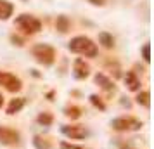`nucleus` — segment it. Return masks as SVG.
I'll return each instance as SVG.
<instances>
[{
  "label": "nucleus",
  "instance_id": "nucleus-1",
  "mask_svg": "<svg viewBox=\"0 0 154 149\" xmlns=\"http://www.w3.org/2000/svg\"><path fill=\"white\" fill-rule=\"evenodd\" d=\"M69 50L75 54L85 57H95L97 56V45L92 42L88 36H75L69 42Z\"/></svg>",
  "mask_w": 154,
  "mask_h": 149
},
{
  "label": "nucleus",
  "instance_id": "nucleus-2",
  "mask_svg": "<svg viewBox=\"0 0 154 149\" xmlns=\"http://www.w3.org/2000/svg\"><path fill=\"white\" fill-rule=\"evenodd\" d=\"M16 26L26 35H35L42 29V23L31 14H21L16 17Z\"/></svg>",
  "mask_w": 154,
  "mask_h": 149
},
{
  "label": "nucleus",
  "instance_id": "nucleus-3",
  "mask_svg": "<svg viewBox=\"0 0 154 149\" xmlns=\"http://www.w3.org/2000/svg\"><path fill=\"white\" fill-rule=\"evenodd\" d=\"M31 54L43 66H50V64L56 61V50H54V47H50L47 43H38V45H35L31 49Z\"/></svg>",
  "mask_w": 154,
  "mask_h": 149
},
{
  "label": "nucleus",
  "instance_id": "nucleus-4",
  "mask_svg": "<svg viewBox=\"0 0 154 149\" xmlns=\"http://www.w3.org/2000/svg\"><path fill=\"white\" fill-rule=\"evenodd\" d=\"M112 128L118 130V132H128V130H139L142 127L137 118H132V116H121V118H116L112 120Z\"/></svg>",
  "mask_w": 154,
  "mask_h": 149
},
{
  "label": "nucleus",
  "instance_id": "nucleus-5",
  "mask_svg": "<svg viewBox=\"0 0 154 149\" xmlns=\"http://www.w3.org/2000/svg\"><path fill=\"white\" fill-rule=\"evenodd\" d=\"M0 85L4 87L5 90H9V92H19L23 83L16 75L7 73V71H0Z\"/></svg>",
  "mask_w": 154,
  "mask_h": 149
},
{
  "label": "nucleus",
  "instance_id": "nucleus-6",
  "mask_svg": "<svg viewBox=\"0 0 154 149\" xmlns=\"http://www.w3.org/2000/svg\"><path fill=\"white\" fill-rule=\"evenodd\" d=\"M0 142L5 146H14L19 142V134L9 127H0Z\"/></svg>",
  "mask_w": 154,
  "mask_h": 149
},
{
  "label": "nucleus",
  "instance_id": "nucleus-7",
  "mask_svg": "<svg viewBox=\"0 0 154 149\" xmlns=\"http://www.w3.org/2000/svg\"><path fill=\"white\" fill-rule=\"evenodd\" d=\"M63 134L71 137V139H85L88 135V130L82 125H75V127H63Z\"/></svg>",
  "mask_w": 154,
  "mask_h": 149
},
{
  "label": "nucleus",
  "instance_id": "nucleus-8",
  "mask_svg": "<svg viewBox=\"0 0 154 149\" xmlns=\"http://www.w3.org/2000/svg\"><path fill=\"white\" fill-rule=\"evenodd\" d=\"M73 71H75V76L78 80H83L90 75V66L85 63L83 59H76L75 64H73Z\"/></svg>",
  "mask_w": 154,
  "mask_h": 149
},
{
  "label": "nucleus",
  "instance_id": "nucleus-9",
  "mask_svg": "<svg viewBox=\"0 0 154 149\" xmlns=\"http://www.w3.org/2000/svg\"><path fill=\"white\" fill-rule=\"evenodd\" d=\"M95 83L100 85V88H104L106 92H114V83L106 75H102V73H97L95 75Z\"/></svg>",
  "mask_w": 154,
  "mask_h": 149
},
{
  "label": "nucleus",
  "instance_id": "nucleus-10",
  "mask_svg": "<svg viewBox=\"0 0 154 149\" xmlns=\"http://www.w3.org/2000/svg\"><path fill=\"white\" fill-rule=\"evenodd\" d=\"M12 12H14V5L9 0H0V19L2 21L9 19L12 16Z\"/></svg>",
  "mask_w": 154,
  "mask_h": 149
},
{
  "label": "nucleus",
  "instance_id": "nucleus-11",
  "mask_svg": "<svg viewBox=\"0 0 154 149\" xmlns=\"http://www.w3.org/2000/svg\"><path fill=\"white\" fill-rule=\"evenodd\" d=\"M125 83H126V87H128L130 90H139L140 80L137 78V75H135L133 71H126V75H125Z\"/></svg>",
  "mask_w": 154,
  "mask_h": 149
},
{
  "label": "nucleus",
  "instance_id": "nucleus-12",
  "mask_svg": "<svg viewBox=\"0 0 154 149\" xmlns=\"http://www.w3.org/2000/svg\"><path fill=\"white\" fill-rule=\"evenodd\" d=\"M24 97H19V99H12L11 102H9L7 106V114H16L17 111H21V107L24 106Z\"/></svg>",
  "mask_w": 154,
  "mask_h": 149
},
{
  "label": "nucleus",
  "instance_id": "nucleus-13",
  "mask_svg": "<svg viewBox=\"0 0 154 149\" xmlns=\"http://www.w3.org/2000/svg\"><path fill=\"white\" fill-rule=\"evenodd\" d=\"M99 42L102 43L106 49H112V47H114V38H112V35H109L107 31H100V33H99Z\"/></svg>",
  "mask_w": 154,
  "mask_h": 149
},
{
  "label": "nucleus",
  "instance_id": "nucleus-14",
  "mask_svg": "<svg viewBox=\"0 0 154 149\" xmlns=\"http://www.w3.org/2000/svg\"><path fill=\"white\" fill-rule=\"evenodd\" d=\"M56 28L61 31V33H66L68 29H69V19L66 17V16H59L56 21Z\"/></svg>",
  "mask_w": 154,
  "mask_h": 149
},
{
  "label": "nucleus",
  "instance_id": "nucleus-15",
  "mask_svg": "<svg viewBox=\"0 0 154 149\" xmlns=\"http://www.w3.org/2000/svg\"><path fill=\"white\" fill-rule=\"evenodd\" d=\"M80 114H82V109L78 106H71V107H66V116H69L73 120H76L80 118Z\"/></svg>",
  "mask_w": 154,
  "mask_h": 149
},
{
  "label": "nucleus",
  "instance_id": "nucleus-16",
  "mask_svg": "<svg viewBox=\"0 0 154 149\" xmlns=\"http://www.w3.org/2000/svg\"><path fill=\"white\" fill-rule=\"evenodd\" d=\"M52 120H54V118H52V114L50 113H40L38 114V123H42V125H45V127L50 125Z\"/></svg>",
  "mask_w": 154,
  "mask_h": 149
},
{
  "label": "nucleus",
  "instance_id": "nucleus-17",
  "mask_svg": "<svg viewBox=\"0 0 154 149\" xmlns=\"http://www.w3.org/2000/svg\"><path fill=\"white\" fill-rule=\"evenodd\" d=\"M149 92H140L139 95H137V102L139 104H142V106H149Z\"/></svg>",
  "mask_w": 154,
  "mask_h": 149
},
{
  "label": "nucleus",
  "instance_id": "nucleus-18",
  "mask_svg": "<svg viewBox=\"0 0 154 149\" xmlns=\"http://www.w3.org/2000/svg\"><path fill=\"white\" fill-rule=\"evenodd\" d=\"M142 56H144V61H151V45L149 43H146L144 47H142Z\"/></svg>",
  "mask_w": 154,
  "mask_h": 149
},
{
  "label": "nucleus",
  "instance_id": "nucleus-19",
  "mask_svg": "<svg viewBox=\"0 0 154 149\" xmlns=\"http://www.w3.org/2000/svg\"><path fill=\"white\" fill-rule=\"evenodd\" d=\"M90 102H92V104H94V106H97L99 109H106V106H104V104H102V101L99 99L97 95H90Z\"/></svg>",
  "mask_w": 154,
  "mask_h": 149
},
{
  "label": "nucleus",
  "instance_id": "nucleus-20",
  "mask_svg": "<svg viewBox=\"0 0 154 149\" xmlns=\"http://www.w3.org/2000/svg\"><path fill=\"white\" fill-rule=\"evenodd\" d=\"M33 142H35V146L38 149H49V144L43 141V139H40V137H35V141Z\"/></svg>",
  "mask_w": 154,
  "mask_h": 149
},
{
  "label": "nucleus",
  "instance_id": "nucleus-21",
  "mask_svg": "<svg viewBox=\"0 0 154 149\" xmlns=\"http://www.w3.org/2000/svg\"><path fill=\"white\" fill-rule=\"evenodd\" d=\"M61 149H83L80 146H75V144H68V142H63L61 144Z\"/></svg>",
  "mask_w": 154,
  "mask_h": 149
},
{
  "label": "nucleus",
  "instance_id": "nucleus-22",
  "mask_svg": "<svg viewBox=\"0 0 154 149\" xmlns=\"http://www.w3.org/2000/svg\"><path fill=\"white\" fill-rule=\"evenodd\" d=\"M88 2H90L92 5H100V7L106 4V0H88Z\"/></svg>",
  "mask_w": 154,
  "mask_h": 149
},
{
  "label": "nucleus",
  "instance_id": "nucleus-23",
  "mask_svg": "<svg viewBox=\"0 0 154 149\" xmlns=\"http://www.w3.org/2000/svg\"><path fill=\"white\" fill-rule=\"evenodd\" d=\"M11 40H12V42H14L16 43V45H19V47H21V45H23V40H21V38H19V36H12V38H11Z\"/></svg>",
  "mask_w": 154,
  "mask_h": 149
},
{
  "label": "nucleus",
  "instance_id": "nucleus-24",
  "mask_svg": "<svg viewBox=\"0 0 154 149\" xmlns=\"http://www.w3.org/2000/svg\"><path fill=\"white\" fill-rule=\"evenodd\" d=\"M2 102H4V97H2V94H0V107H2Z\"/></svg>",
  "mask_w": 154,
  "mask_h": 149
},
{
  "label": "nucleus",
  "instance_id": "nucleus-25",
  "mask_svg": "<svg viewBox=\"0 0 154 149\" xmlns=\"http://www.w3.org/2000/svg\"><path fill=\"white\" fill-rule=\"evenodd\" d=\"M126 149H133V147H126Z\"/></svg>",
  "mask_w": 154,
  "mask_h": 149
}]
</instances>
